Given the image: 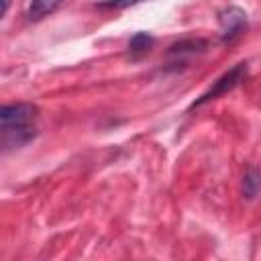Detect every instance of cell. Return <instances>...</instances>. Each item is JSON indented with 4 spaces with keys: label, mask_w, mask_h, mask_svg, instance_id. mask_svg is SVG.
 <instances>
[{
    "label": "cell",
    "mask_w": 261,
    "mask_h": 261,
    "mask_svg": "<svg viewBox=\"0 0 261 261\" xmlns=\"http://www.w3.org/2000/svg\"><path fill=\"white\" fill-rule=\"evenodd\" d=\"M151 47H153V37H151L149 33H137V35L128 41V51H130V55H135V57L149 53Z\"/></svg>",
    "instance_id": "obj_7"
},
{
    "label": "cell",
    "mask_w": 261,
    "mask_h": 261,
    "mask_svg": "<svg viewBox=\"0 0 261 261\" xmlns=\"http://www.w3.org/2000/svg\"><path fill=\"white\" fill-rule=\"evenodd\" d=\"M245 77H247V63H237L234 67H230L228 71H224L216 82H212V86H210L198 100H194V104H192L190 108H198V106H202V104H206V102H210V100H214V98H218V96L230 92V90L237 88Z\"/></svg>",
    "instance_id": "obj_2"
},
{
    "label": "cell",
    "mask_w": 261,
    "mask_h": 261,
    "mask_svg": "<svg viewBox=\"0 0 261 261\" xmlns=\"http://www.w3.org/2000/svg\"><path fill=\"white\" fill-rule=\"evenodd\" d=\"M206 47L204 41L200 39H188V41H181L173 47H169V57H171V63L173 65H179L186 61V57H194L196 53H202Z\"/></svg>",
    "instance_id": "obj_4"
},
{
    "label": "cell",
    "mask_w": 261,
    "mask_h": 261,
    "mask_svg": "<svg viewBox=\"0 0 261 261\" xmlns=\"http://www.w3.org/2000/svg\"><path fill=\"white\" fill-rule=\"evenodd\" d=\"M261 190V171L257 167H249L247 173L243 175V196L245 198H255Z\"/></svg>",
    "instance_id": "obj_6"
},
{
    "label": "cell",
    "mask_w": 261,
    "mask_h": 261,
    "mask_svg": "<svg viewBox=\"0 0 261 261\" xmlns=\"http://www.w3.org/2000/svg\"><path fill=\"white\" fill-rule=\"evenodd\" d=\"M2 120V147L4 151L20 149L37 137L39 130V108L29 102L6 104L0 110Z\"/></svg>",
    "instance_id": "obj_1"
},
{
    "label": "cell",
    "mask_w": 261,
    "mask_h": 261,
    "mask_svg": "<svg viewBox=\"0 0 261 261\" xmlns=\"http://www.w3.org/2000/svg\"><path fill=\"white\" fill-rule=\"evenodd\" d=\"M8 4H10V0H2V14L8 12Z\"/></svg>",
    "instance_id": "obj_9"
},
{
    "label": "cell",
    "mask_w": 261,
    "mask_h": 261,
    "mask_svg": "<svg viewBox=\"0 0 261 261\" xmlns=\"http://www.w3.org/2000/svg\"><path fill=\"white\" fill-rule=\"evenodd\" d=\"M139 2H145V0H102L98 2L100 8H112V10H120V8H128V6H135Z\"/></svg>",
    "instance_id": "obj_8"
},
{
    "label": "cell",
    "mask_w": 261,
    "mask_h": 261,
    "mask_svg": "<svg viewBox=\"0 0 261 261\" xmlns=\"http://www.w3.org/2000/svg\"><path fill=\"white\" fill-rule=\"evenodd\" d=\"M218 22H220L222 41H232L247 29V14L241 8L230 6L218 14Z\"/></svg>",
    "instance_id": "obj_3"
},
{
    "label": "cell",
    "mask_w": 261,
    "mask_h": 261,
    "mask_svg": "<svg viewBox=\"0 0 261 261\" xmlns=\"http://www.w3.org/2000/svg\"><path fill=\"white\" fill-rule=\"evenodd\" d=\"M65 0H31L29 8H27V18L29 20H41L45 16H49L51 12H55Z\"/></svg>",
    "instance_id": "obj_5"
}]
</instances>
